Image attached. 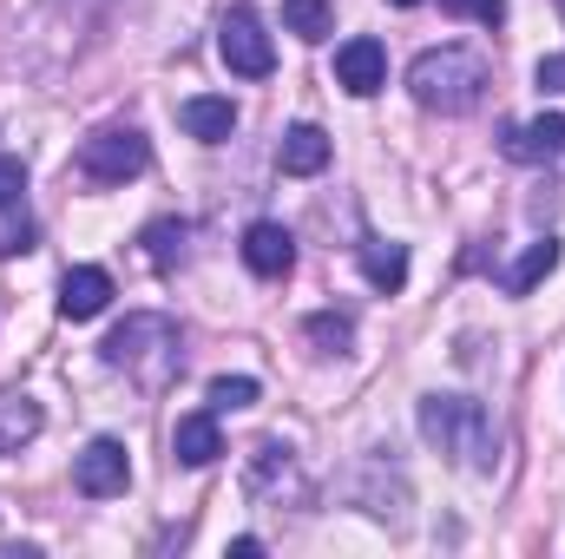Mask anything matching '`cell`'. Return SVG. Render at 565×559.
Masks as SVG:
<instances>
[{"mask_svg": "<svg viewBox=\"0 0 565 559\" xmlns=\"http://www.w3.org/2000/svg\"><path fill=\"white\" fill-rule=\"evenodd\" d=\"M231 553H237V559H257V553H264V540H257V534H244V540H231Z\"/></svg>", "mask_w": 565, "mask_h": 559, "instance_id": "cb8c5ba5", "label": "cell"}, {"mask_svg": "<svg viewBox=\"0 0 565 559\" xmlns=\"http://www.w3.org/2000/svg\"><path fill=\"white\" fill-rule=\"evenodd\" d=\"M559 257H565V244H559V238H540V244H526V251H520V264L507 271V289H513V296L540 289V283H546L553 271H559Z\"/></svg>", "mask_w": 565, "mask_h": 559, "instance_id": "2e32d148", "label": "cell"}, {"mask_svg": "<svg viewBox=\"0 0 565 559\" xmlns=\"http://www.w3.org/2000/svg\"><path fill=\"white\" fill-rule=\"evenodd\" d=\"M178 126H184L191 139H204V145H224L231 133H237V106H231V99L198 93V99H184V106H178Z\"/></svg>", "mask_w": 565, "mask_h": 559, "instance_id": "7c38bea8", "label": "cell"}, {"mask_svg": "<svg viewBox=\"0 0 565 559\" xmlns=\"http://www.w3.org/2000/svg\"><path fill=\"white\" fill-rule=\"evenodd\" d=\"M487 86H493V73H487V60L467 53V46H427L422 60L408 66V93H415V106L447 113V119L473 113V106L487 99Z\"/></svg>", "mask_w": 565, "mask_h": 559, "instance_id": "6da1fadb", "label": "cell"}, {"mask_svg": "<svg viewBox=\"0 0 565 559\" xmlns=\"http://www.w3.org/2000/svg\"><path fill=\"white\" fill-rule=\"evenodd\" d=\"M533 86H540V93H565V53H546V60L533 66Z\"/></svg>", "mask_w": 565, "mask_h": 559, "instance_id": "603a6c76", "label": "cell"}, {"mask_svg": "<svg viewBox=\"0 0 565 559\" xmlns=\"http://www.w3.org/2000/svg\"><path fill=\"white\" fill-rule=\"evenodd\" d=\"M395 7H422V0H395Z\"/></svg>", "mask_w": 565, "mask_h": 559, "instance_id": "d4e9b609", "label": "cell"}, {"mask_svg": "<svg viewBox=\"0 0 565 559\" xmlns=\"http://www.w3.org/2000/svg\"><path fill=\"white\" fill-rule=\"evenodd\" d=\"M244 264H250L257 277H289V271H296V238L282 231L277 218H257V224L244 231Z\"/></svg>", "mask_w": 565, "mask_h": 559, "instance_id": "9c48e42d", "label": "cell"}, {"mask_svg": "<svg viewBox=\"0 0 565 559\" xmlns=\"http://www.w3.org/2000/svg\"><path fill=\"white\" fill-rule=\"evenodd\" d=\"M145 257H151L158 271H164V264H178V257H184V224H171V218H164V224H151V231H145Z\"/></svg>", "mask_w": 565, "mask_h": 559, "instance_id": "ffe728a7", "label": "cell"}, {"mask_svg": "<svg viewBox=\"0 0 565 559\" xmlns=\"http://www.w3.org/2000/svg\"><path fill=\"white\" fill-rule=\"evenodd\" d=\"M20 191H26V165L0 151V211H13V204H20Z\"/></svg>", "mask_w": 565, "mask_h": 559, "instance_id": "7402d4cb", "label": "cell"}, {"mask_svg": "<svg viewBox=\"0 0 565 559\" xmlns=\"http://www.w3.org/2000/svg\"><path fill=\"white\" fill-rule=\"evenodd\" d=\"M106 303H113V277H106L99 264L66 271V283H60V316H66V323H93Z\"/></svg>", "mask_w": 565, "mask_h": 559, "instance_id": "30bf717a", "label": "cell"}, {"mask_svg": "<svg viewBox=\"0 0 565 559\" xmlns=\"http://www.w3.org/2000/svg\"><path fill=\"white\" fill-rule=\"evenodd\" d=\"M171 454H178L184 467H211V461L224 454V434H217V409L178 415V428H171Z\"/></svg>", "mask_w": 565, "mask_h": 559, "instance_id": "8fae6325", "label": "cell"}, {"mask_svg": "<svg viewBox=\"0 0 565 559\" xmlns=\"http://www.w3.org/2000/svg\"><path fill=\"white\" fill-rule=\"evenodd\" d=\"M422 434L440 454H460L467 467H493V428L487 409L467 402V395H427L422 402Z\"/></svg>", "mask_w": 565, "mask_h": 559, "instance_id": "7a4b0ae2", "label": "cell"}, {"mask_svg": "<svg viewBox=\"0 0 565 559\" xmlns=\"http://www.w3.org/2000/svg\"><path fill=\"white\" fill-rule=\"evenodd\" d=\"M145 165H151V145H145L139 126H99L93 139L79 145V171L93 184H126V178H139Z\"/></svg>", "mask_w": 565, "mask_h": 559, "instance_id": "3957f363", "label": "cell"}, {"mask_svg": "<svg viewBox=\"0 0 565 559\" xmlns=\"http://www.w3.org/2000/svg\"><path fill=\"white\" fill-rule=\"evenodd\" d=\"M329 151H335V145H329L322 126H289L282 145H277V165L289 171V178H316V171L329 165Z\"/></svg>", "mask_w": 565, "mask_h": 559, "instance_id": "4fadbf2b", "label": "cell"}, {"mask_svg": "<svg viewBox=\"0 0 565 559\" xmlns=\"http://www.w3.org/2000/svg\"><path fill=\"white\" fill-rule=\"evenodd\" d=\"M440 13H454V20H480V27H500V20H507V0H440Z\"/></svg>", "mask_w": 565, "mask_h": 559, "instance_id": "44dd1931", "label": "cell"}, {"mask_svg": "<svg viewBox=\"0 0 565 559\" xmlns=\"http://www.w3.org/2000/svg\"><path fill=\"white\" fill-rule=\"evenodd\" d=\"M73 487H79L86 500H113V494H126V487H132L126 441H113V434L86 441V447H79V461H73Z\"/></svg>", "mask_w": 565, "mask_h": 559, "instance_id": "8992f818", "label": "cell"}, {"mask_svg": "<svg viewBox=\"0 0 565 559\" xmlns=\"http://www.w3.org/2000/svg\"><path fill=\"white\" fill-rule=\"evenodd\" d=\"M500 151L513 158V165H553L565 151V119L559 113H540V119H520V126H507V139Z\"/></svg>", "mask_w": 565, "mask_h": 559, "instance_id": "ba28073f", "label": "cell"}, {"mask_svg": "<svg viewBox=\"0 0 565 559\" xmlns=\"http://www.w3.org/2000/svg\"><path fill=\"white\" fill-rule=\"evenodd\" d=\"M302 329H309V342H316L322 356H342V349L355 342V323H349V316H329V309H316Z\"/></svg>", "mask_w": 565, "mask_h": 559, "instance_id": "ac0fdd59", "label": "cell"}, {"mask_svg": "<svg viewBox=\"0 0 565 559\" xmlns=\"http://www.w3.org/2000/svg\"><path fill=\"white\" fill-rule=\"evenodd\" d=\"M329 27H335V7H329V0H282V33H296V40H329Z\"/></svg>", "mask_w": 565, "mask_h": 559, "instance_id": "e0dca14e", "label": "cell"}, {"mask_svg": "<svg viewBox=\"0 0 565 559\" xmlns=\"http://www.w3.org/2000/svg\"><path fill=\"white\" fill-rule=\"evenodd\" d=\"M217 53H224V66H231L237 80H270V66H277L270 27H264L250 7H231V13H224V27H217Z\"/></svg>", "mask_w": 565, "mask_h": 559, "instance_id": "5b68a950", "label": "cell"}, {"mask_svg": "<svg viewBox=\"0 0 565 559\" xmlns=\"http://www.w3.org/2000/svg\"><path fill=\"white\" fill-rule=\"evenodd\" d=\"M355 257H362V277L375 283V289H388V296L408 283V251H402V244H388V238H362V244H355Z\"/></svg>", "mask_w": 565, "mask_h": 559, "instance_id": "9a60e30c", "label": "cell"}, {"mask_svg": "<svg viewBox=\"0 0 565 559\" xmlns=\"http://www.w3.org/2000/svg\"><path fill=\"white\" fill-rule=\"evenodd\" d=\"M335 86H342V93H355V99L382 93V86H388V46H382V40H369V33L342 40V46H335Z\"/></svg>", "mask_w": 565, "mask_h": 559, "instance_id": "52a82bcc", "label": "cell"}, {"mask_svg": "<svg viewBox=\"0 0 565 559\" xmlns=\"http://www.w3.org/2000/svg\"><path fill=\"white\" fill-rule=\"evenodd\" d=\"M99 356L113 362V369H164L171 356H178V329L164 323V316H126L106 342H99Z\"/></svg>", "mask_w": 565, "mask_h": 559, "instance_id": "277c9868", "label": "cell"}, {"mask_svg": "<svg viewBox=\"0 0 565 559\" xmlns=\"http://www.w3.org/2000/svg\"><path fill=\"white\" fill-rule=\"evenodd\" d=\"M204 395H211V409H217V415H231V409H250V402H257L264 389H257L250 376H217V382H211Z\"/></svg>", "mask_w": 565, "mask_h": 559, "instance_id": "d6986e66", "label": "cell"}, {"mask_svg": "<svg viewBox=\"0 0 565 559\" xmlns=\"http://www.w3.org/2000/svg\"><path fill=\"white\" fill-rule=\"evenodd\" d=\"M40 428H46V415H40V402L26 389H7L0 395V454H20Z\"/></svg>", "mask_w": 565, "mask_h": 559, "instance_id": "5bb4252c", "label": "cell"}, {"mask_svg": "<svg viewBox=\"0 0 565 559\" xmlns=\"http://www.w3.org/2000/svg\"><path fill=\"white\" fill-rule=\"evenodd\" d=\"M553 7H559V13H565V0H553Z\"/></svg>", "mask_w": 565, "mask_h": 559, "instance_id": "484cf974", "label": "cell"}]
</instances>
